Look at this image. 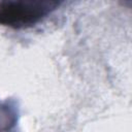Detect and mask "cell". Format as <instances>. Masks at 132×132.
I'll use <instances>...</instances> for the list:
<instances>
[{"label": "cell", "instance_id": "1", "mask_svg": "<svg viewBox=\"0 0 132 132\" xmlns=\"http://www.w3.org/2000/svg\"><path fill=\"white\" fill-rule=\"evenodd\" d=\"M62 2L50 0L0 1V25L12 29H27L42 22Z\"/></svg>", "mask_w": 132, "mask_h": 132}, {"label": "cell", "instance_id": "2", "mask_svg": "<svg viewBox=\"0 0 132 132\" xmlns=\"http://www.w3.org/2000/svg\"><path fill=\"white\" fill-rule=\"evenodd\" d=\"M20 111L12 99H0V132H20Z\"/></svg>", "mask_w": 132, "mask_h": 132}]
</instances>
